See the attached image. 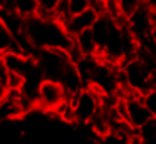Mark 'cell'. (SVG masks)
<instances>
[{
	"instance_id": "6da1fadb",
	"label": "cell",
	"mask_w": 156,
	"mask_h": 144,
	"mask_svg": "<svg viewBox=\"0 0 156 144\" xmlns=\"http://www.w3.org/2000/svg\"><path fill=\"white\" fill-rule=\"evenodd\" d=\"M27 37L35 47L41 49H62L69 50L74 44V37L66 30V27L55 19H42L39 15L27 17Z\"/></svg>"
},
{
	"instance_id": "7a4b0ae2",
	"label": "cell",
	"mask_w": 156,
	"mask_h": 144,
	"mask_svg": "<svg viewBox=\"0 0 156 144\" xmlns=\"http://www.w3.org/2000/svg\"><path fill=\"white\" fill-rule=\"evenodd\" d=\"M101 100H102V96H99L96 90L89 89V87L82 89L76 97H72L76 122H79V124L91 122V119L101 109Z\"/></svg>"
},
{
	"instance_id": "3957f363",
	"label": "cell",
	"mask_w": 156,
	"mask_h": 144,
	"mask_svg": "<svg viewBox=\"0 0 156 144\" xmlns=\"http://www.w3.org/2000/svg\"><path fill=\"white\" fill-rule=\"evenodd\" d=\"M37 59L45 79H61V74L64 70L66 64L69 62V54L67 50L62 49H41L37 50Z\"/></svg>"
},
{
	"instance_id": "277c9868",
	"label": "cell",
	"mask_w": 156,
	"mask_h": 144,
	"mask_svg": "<svg viewBox=\"0 0 156 144\" xmlns=\"http://www.w3.org/2000/svg\"><path fill=\"white\" fill-rule=\"evenodd\" d=\"M67 92L64 86L55 79H44L39 86L37 92V106L42 107L44 111H55L67 100Z\"/></svg>"
},
{
	"instance_id": "5b68a950",
	"label": "cell",
	"mask_w": 156,
	"mask_h": 144,
	"mask_svg": "<svg viewBox=\"0 0 156 144\" xmlns=\"http://www.w3.org/2000/svg\"><path fill=\"white\" fill-rule=\"evenodd\" d=\"M124 102H126V119L136 131H139L144 124H148L154 117L153 112L149 111V107L146 106L143 94L139 92L128 94V96H124Z\"/></svg>"
},
{
	"instance_id": "8992f818",
	"label": "cell",
	"mask_w": 156,
	"mask_h": 144,
	"mask_svg": "<svg viewBox=\"0 0 156 144\" xmlns=\"http://www.w3.org/2000/svg\"><path fill=\"white\" fill-rule=\"evenodd\" d=\"M128 27L133 33L139 39L148 37L149 33H154V20H153V10L146 3L134 10L128 17Z\"/></svg>"
},
{
	"instance_id": "52a82bcc",
	"label": "cell",
	"mask_w": 156,
	"mask_h": 144,
	"mask_svg": "<svg viewBox=\"0 0 156 144\" xmlns=\"http://www.w3.org/2000/svg\"><path fill=\"white\" fill-rule=\"evenodd\" d=\"M59 82L64 86V89H66V92H67L69 99L76 97L82 89H86V87H84L86 84H84V79H82V76H81V70H79L77 64L72 62V60H69V62L66 64L64 70H62V74H61Z\"/></svg>"
},
{
	"instance_id": "ba28073f",
	"label": "cell",
	"mask_w": 156,
	"mask_h": 144,
	"mask_svg": "<svg viewBox=\"0 0 156 144\" xmlns=\"http://www.w3.org/2000/svg\"><path fill=\"white\" fill-rule=\"evenodd\" d=\"M98 17H99V13L96 12L94 9H87L81 13L72 15L71 20H69L64 27H66V30L74 37V35H77V33L84 32V30H87V29H92V25L96 23Z\"/></svg>"
},
{
	"instance_id": "9c48e42d",
	"label": "cell",
	"mask_w": 156,
	"mask_h": 144,
	"mask_svg": "<svg viewBox=\"0 0 156 144\" xmlns=\"http://www.w3.org/2000/svg\"><path fill=\"white\" fill-rule=\"evenodd\" d=\"M74 40L77 44V47L81 49V52L84 55H98L99 54V47L98 42L94 39V33H92V29H87L84 32L74 35Z\"/></svg>"
},
{
	"instance_id": "30bf717a",
	"label": "cell",
	"mask_w": 156,
	"mask_h": 144,
	"mask_svg": "<svg viewBox=\"0 0 156 144\" xmlns=\"http://www.w3.org/2000/svg\"><path fill=\"white\" fill-rule=\"evenodd\" d=\"M0 52L7 54V52H24L19 45L15 35L10 32L7 25L0 20Z\"/></svg>"
},
{
	"instance_id": "8fae6325",
	"label": "cell",
	"mask_w": 156,
	"mask_h": 144,
	"mask_svg": "<svg viewBox=\"0 0 156 144\" xmlns=\"http://www.w3.org/2000/svg\"><path fill=\"white\" fill-rule=\"evenodd\" d=\"M54 17H55L57 22L62 23V25H66V23L71 20L72 12H71V7H69V0H59V3L54 9Z\"/></svg>"
},
{
	"instance_id": "7c38bea8",
	"label": "cell",
	"mask_w": 156,
	"mask_h": 144,
	"mask_svg": "<svg viewBox=\"0 0 156 144\" xmlns=\"http://www.w3.org/2000/svg\"><path fill=\"white\" fill-rule=\"evenodd\" d=\"M39 9L35 15L42 17V19H55L54 17V9L59 3V0H37Z\"/></svg>"
},
{
	"instance_id": "4fadbf2b",
	"label": "cell",
	"mask_w": 156,
	"mask_h": 144,
	"mask_svg": "<svg viewBox=\"0 0 156 144\" xmlns=\"http://www.w3.org/2000/svg\"><path fill=\"white\" fill-rule=\"evenodd\" d=\"M7 87H9V90H24V87H25V76H22V74H19V72H9V76H7Z\"/></svg>"
},
{
	"instance_id": "5bb4252c",
	"label": "cell",
	"mask_w": 156,
	"mask_h": 144,
	"mask_svg": "<svg viewBox=\"0 0 156 144\" xmlns=\"http://www.w3.org/2000/svg\"><path fill=\"white\" fill-rule=\"evenodd\" d=\"M143 3H144V0H118V5H119V9H121L124 17H129Z\"/></svg>"
},
{
	"instance_id": "9a60e30c",
	"label": "cell",
	"mask_w": 156,
	"mask_h": 144,
	"mask_svg": "<svg viewBox=\"0 0 156 144\" xmlns=\"http://www.w3.org/2000/svg\"><path fill=\"white\" fill-rule=\"evenodd\" d=\"M69 7H71L72 15H76V13L91 9V0H69Z\"/></svg>"
},
{
	"instance_id": "2e32d148",
	"label": "cell",
	"mask_w": 156,
	"mask_h": 144,
	"mask_svg": "<svg viewBox=\"0 0 156 144\" xmlns=\"http://www.w3.org/2000/svg\"><path fill=\"white\" fill-rule=\"evenodd\" d=\"M143 97H144L146 106L149 107V111L153 112V116L156 117V87H153L151 90H148V92H146Z\"/></svg>"
},
{
	"instance_id": "e0dca14e",
	"label": "cell",
	"mask_w": 156,
	"mask_h": 144,
	"mask_svg": "<svg viewBox=\"0 0 156 144\" xmlns=\"http://www.w3.org/2000/svg\"><path fill=\"white\" fill-rule=\"evenodd\" d=\"M9 67H7V62H5V54L0 52V79L2 80H7V76H9Z\"/></svg>"
},
{
	"instance_id": "ac0fdd59",
	"label": "cell",
	"mask_w": 156,
	"mask_h": 144,
	"mask_svg": "<svg viewBox=\"0 0 156 144\" xmlns=\"http://www.w3.org/2000/svg\"><path fill=\"white\" fill-rule=\"evenodd\" d=\"M7 94H9V87H7V82L5 80H2L0 79V102L7 97Z\"/></svg>"
},
{
	"instance_id": "d6986e66",
	"label": "cell",
	"mask_w": 156,
	"mask_h": 144,
	"mask_svg": "<svg viewBox=\"0 0 156 144\" xmlns=\"http://www.w3.org/2000/svg\"><path fill=\"white\" fill-rule=\"evenodd\" d=\"M126 144H144V141H143L141 136H139V132H136V134H133V136L129 137Z\"/></svg>"
},
{
	"instance_id": "ffe728a7",
	"label": "cell",
	"mask_w": 156,
	"mask_h": 144,
	"mask_svg": "<svg viewBox=\"0 0 156 144\" xmlns=\"http://www.w3.org/2000/svg\"><path fill=\"white\" fill-rule=\"evenodd\" d=\"M141 136V134H139ZM144 144H156V132L154 134H149V136H141Z\"/></svg>"
},
{
	"instance_id": "44dd1931",
	"label": "cell",
	"mask_w": 156,
	"mask_h": 144,
	"mask_svg": "<svg viewBox=\"0 0 156 144\" xmlns=\"http://www.w3.org/2000/svg\"><path fill=\"white\" fill-rule=\"evenodd\" d=\"M144 3L149 7L151 10H156V0H144Z\"/></svg>"
}]
</instances>
